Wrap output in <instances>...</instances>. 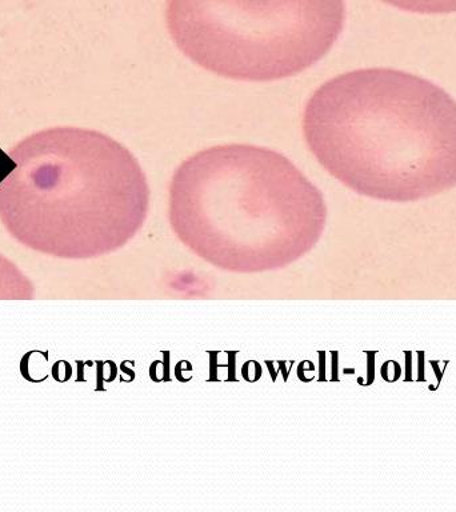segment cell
<instances>
[{
  "mask_svg": "<svg viewBox=\"0 0 456 512\" xmlns=\"http://www.w3.org/2000/svg\"><path fill=\"white\" fill-rule=\"evenodd\" d=\"M302 126L320 166L360 195L406 203L456 187V100L418 75L335 76L308 99Z\"/></svg>",
  "mask_w": 456,
  "mask_h": 512,
  "instance_id": "obj_1",
  "label": "cell"
},
{
  "mask_svg": "<svg viewBox=\"0 0 456 512\" xmlns=\"http://www.w3.org/2000/svg\"><path fill=\"white\" fill-rule=\"evenodd\" d=\"M150 188L122 143L54 127L16 144L0 170V219L27 247L59 258L107 254L142 227Z\"/></svg>",
  "mask_w": 456,
  "mask_h": 512,
  "instance_id": "obj_2",
  "label": "cell"
},
{
  "mask_svg": "<svg viewBox=\"0 0 456 512\" xmlns=\"http://www.w3.org/2000/svg\"><path fill=\"white\" fill-rule=\"evenodd\" d=\"M170 220L202 258L234 270L283 266L322 234V192L287 156L222 144L184 160L170 184Z\"/></svg>",
  "mask_w": 456,
  "mask_h": 512,
  "instance_id": "obj_3",
  "label": "cell"
},
{
  "mask_svg": "<svg viewBox=\"0 0 456 512\" xmlns=\"http://www.w3.org/2000/svg\"><path fill=\"white\" fill-rule=\"evenodd\" d=\"M168 32L223 78L274 82L320 62L346 22L344 0H168Z\"/></svg>",
  "mask_w": 456,
  "mask_h": 512,
  "instance_id": "obj_4",
  "label": "cell"
},
{
  "mask_svg": "<svg viewBox=\"0 0 456 512\" xmlns=\"http://www.w3.org/2000/svg\"><path fill=\"white\" fill-rule=\"evenodd\" d=\"M399 10L414 14H452L456 12V0H380Z\"/></svg>",
  "mask_w": 456,
  "mask_h": 512,
  "instance_id": "obj_5",
  "label": "cell"
}]
</instances>
